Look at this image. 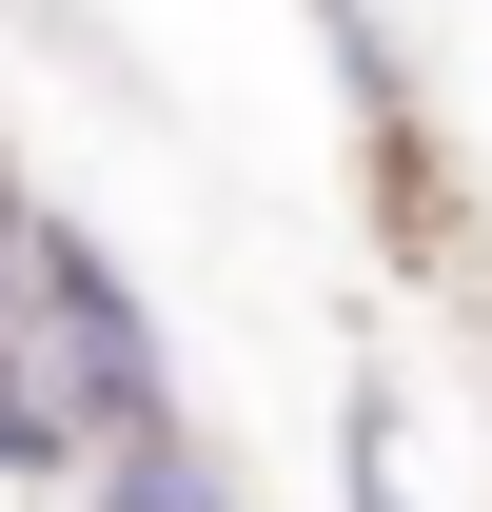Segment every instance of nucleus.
<instances>
[{
  "instance_id": "f257e3e1",
  "label": "nucleus",
  "mask_w": 492,
  "mask_h": 512,
  "mask_svg": "<svg viewBox=\"0 0 492 512\" xmlns=\"http://www.w3.org/2000/svg\"><path fill=\"white\" fill-rule=\"evenodd\" d=\"M0 355L79 414V453L178 434V335H158V296H138V256L79 237V217H40V237H20V316H0Z\"/></svg>"
},
{
  "instance_id": "20e7f679",
  "label": "nucleus",
  "mask_w": 492,
  "mask_h": 512,
  "mask_svg": "<svg viewBox=\"0 0 492 512\" xmlns=\"http://www.w3.org/2000/svg\"><path fill=\"white\" fill-rule=\"evenodd\" d=\"M20 237H40V197H20V158H0V316H20Z\"/></svg>"
},
{
  "instance_id": "f03ea898",
  "label": "nucleus",
  "mask_w": 492,
  "mask_h": 512,
  "mask_svg": "<svg viewBox=\"0 0 492 512\" xmlns=\"http://www.w3.org/2000/svg\"><path fill=\"white\" fill-rule=\"evenodd\" d=\"M315 40H335V99H355V138H374V217H394V256L453 276V178H433V119H414L394 20H374V0H315Z\"/></svg>"
},
{
  "instance_id": "7ed1b4c3",
  "label": "nucleus",
  "mask_w": 492,
  "mask_h": 512,
  "mask_svg": "<svg viewBox=\"0 0 492 512\" xmlns=\"http://www.w3.org/2000/svg\"><path fill=\"white\" fill-rule=\"evenodd\" d=\"M335 473H355V512H414V473H394V394H355V434H335Z\"/></svg>"
}]
</instances>
